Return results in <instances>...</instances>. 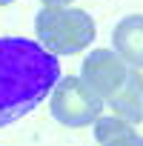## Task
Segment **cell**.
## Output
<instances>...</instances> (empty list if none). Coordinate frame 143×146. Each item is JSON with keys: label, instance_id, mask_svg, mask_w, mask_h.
<instances>
[{"label": "cell", "instance_id": "7", "mask_svg": "<svg viewBox=\"0 0 143 146\" xmlns=\"http://www.w3.org/2000/svg\"><path fill=\"white\" fill-rule=\"evenodd\" d=\"M95 140L103 146V143H109V140H117V137H123V135H132L134 132V126L132 123H126L123 117H117V115H100L95 123Z\"/></svg>", "mask_w": 143, "mask_h": 146}, {"label": "cell", "instance_id": "1", "mask_svg": "<svg viewBox=\"0 0 143 146\" xmlns=\"http://www.w3.org/2000/svg\"><path fill=\"white\" fill-rule=\"evenodd\" d=\"M60 80V63L37 40L0 37V129L37 109Z\"/></svg>", "mask_w": 143, "mask_h": 146}, {"label": "cell", "instance_id": "8", "mask_svg": "<svg viewBox=\"0 0 143 146\" xmlns=\"http://www.w3.org/2000/svg\"><path fill=\"white\" fill-rule=\"evenodd\" d=\"M103 146H143V135L132 132V135H123V137H117V140H109V143H103Z\"/></svg>", "mask_w": 143, "mask_h": 146}, {"label": "cell", "instance_id": "9", "mask_svg": "<svg viewBox=\"0 0 143 146\" xmlns=\"http://www.w3.org/2000/svg\"><path fill=\"white\" fill-rule=\"evenodd\" d=\"M43 6H69V3H75V0H40Z\"/></svg>", "mask_w": 143, "mask_h": 146}, {"label": "cell", "instance_id": "10", "mask_svg": "<svg viewBox=\"0 0 143 146\" xmlns=\"http://www.w3.org/2000/svg\"><path fill=\"white\" fill-rule=\"evenodd\" d=\"M9 3H15V0H0V6H9Z\"/></svg>", "mask_w": 143, "mask_h": 146}, {"label": "cell", "instance_id": "6", "mask_svg": "<svg viewBox=\"0 0 143 146\" xmlns=\"http://www.w3.org/2000/svg\"><path fill=\"white\" fill-rule=\"evenodd\" d=\"M112 49L132 66L143 69V15H126L112 32Z\"/></svg>", "mask_w": 143, "mask_h": 146}, {"label": "cell", "instance_id": "5", "mask_svg": "<svg viewBox=\"0 0 143 146\" xmlns=\"http://www.w3.org/2000/svg\"><path fill=\"white\" fill-rule=\"evenodd\" d=\"M103 103L112 109V115L137 126L143 120V75H140V69H129L126 78L112 89V95Z\"/></svg>", "mask_w": 143, "mask_h": 146}, {"label": "cell", "instance_id": "3", "mask_svg": "<svg viewBox=\"0 0 143 146\" xmlns=\"http://www.w3.org/2000/svg\"><path fill=\"white\" fill-rule=\"evenodd\" d=\"M49 109H52V117L63 126H72V129H80V126H92L100 115H103V100L75 75H69L52 86L49 92Z\"/></svg>", "mask_w": 143, "mask_h": 146}, {"label": "cell", "instance_id": "2", "mask_svg": "<svg viewBox=\"0 0 143 146\" xmlns=\"http://www.w3.org/2000/svg\"><path fill=\"white\" fill-rule=\"evenodd\" d=\"M95 20L89 12L77 6H43L34 17V35L37 43L54 54H77L92 46L95 40Z\"/></svg>", "mask_w": 143, "mask_h": 146}, {"label": "cell", "instance_id": "4", "mask_svg": "<svg viewBox=\"0 0 143 146\" xmlns=\"http://www.w3.org/2000/svg\"><path fill=\"white\" fill-rule=\"evenodd\" d=\"M132 66L115 52V49H92L83 60V69H80V80L100 98L106 100L112 95V89L126 78V72Z\"/></svg>", "mask_w": 143, "mask_h": 146}]
</instances>
